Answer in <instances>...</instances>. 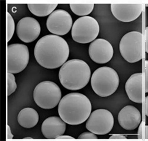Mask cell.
<instances>
[{
	"label": "cell",
	"instance_id": "12",
	"mask_svg": "<svg viewBox=\"0 0 148 141\" xmlns=\"http://www.w3.org/2000/svg\"><path fill=\"white\" fill-rule=\"evenodd\" d=\"M90 58L95 63L104 64L112 59L113 47L108 41L104 39H97L92 42L88 49Z\"/></svg>",
	"mask_w": 148,
	"mask_h": 141
},
{
	"label": "cell",
	"instance_id": "11",
	"mask_svg": "<svg viewBox=\"0 0 148 141\" xmlns=\"http://www.w3.org/2000/svg\"><path fill=\"white\" fill-rule=\"evenodd\" d=\"M41 32L38 21L31 17L21 19L18 22L16 33L19 39L25 43H31L38 39Z\"/></svg>",
	"mask_w": 148,
	"mask_h": 141
},
{
	"label": "cell",
	"instance_id": "15",
	"mask_svg": "<svg viewBox=\"0 0 148 141\" xmlns=\"http://www.w3.org/2000/svg\"><path fill=\"white\" fill-rule=\"evenodd\" d=\"M66 130V123L60 118L51 116L44 120L42 124V132L47 139H54L64 135Z\"/></svg>",
	"mask_w": 148,
	"mask_h": 141
},
{
	"label": "cell",
	"instance_id": "32",
	"mask_svg": "<svg viewBox=\"0 0 148 141\" xmlns=\"http://www.w3.org/2000/svg\"><path fill=\"white\" fill-rule=\"evenodd\" d=\"M146 7H148V4H146Z\"/></svg>",
	"mask_w": 148,
	"mask_h": 141
},
{
	"label": "cell",
	"instance_id": "3",
	"mask_svg": "<svg viewBox=\"0 0 148 141\" xmlns=\"http://www.w3.org/2000/svg\"><path fill=\"white\" fill-rule=\"evenodd\" d=\"M91 78V69L85 61L73 59L60 67L59 79L60 84L69 90H79L87 85Z\"/></svg>",
	"mask_w": 148,
	"mask_h": 141
},
{
	"label": "cell",
	"instance_id": "27",
	"mask_svg": "<svg viewBox=\"0 0 148 141\" xmlns=\"http://www.w3.org/2000/svg\"><path fill=\"white\" fill-rule=\"evenodd\" d=\"M13 137H14V136L11 133L10 127L8 125H7V139L8 140H10V139H13Z\"/></svg>",
	"mask_w": 148,
	"mask_h": 141
},
{
	"label": "cell",
	"instance_id": "10",
	"mask_svg": "<svg viewBox=\"0 0 148 141\" xmlns=\"http://www.w3.org/2000/svg\"><path fill=\"white\" fill-rule=\"evenodd\" d=\"M73 20L66 11L58 9L55 10L49 16L46 21L48 30L53 34L64 36L69 32L72 29Z\"/></svg>",
	"mask_w": 148,
	"mask_h": 141
},
{
	"label": "cell",
	"instance_id": "1",
	"mask_svg": "<svg viewBox=\"0 0 148 141\" xmlns=\"http://www.w3.org/2000/svg\"><path fill=\"white\" fill-rule=\"evenodd\" d=\"M69 47L64 38L55 34L46 35L38 41L34 49L35 59L46 69L62 66L69 55Z\"/></svg>",
	"mask_w": 148,
	"mask_h": 141
},
{
	"label": "cell",
	"instance_id": "19",
	"mask_svg": "<svg viewBox=\"0 0 148 141\" xmlns=\"http://www.w3.org/2000/svg\"><path fill=\"white\" fill-rule=\"evenodd\" d=\"M72 11L78 16H88L92 11L94 4H71L69 5Z\"/></svg>",
	"mask_w": 148,
	"mask_h": 141
},
{
	"label": "cell",
	"instance_id": "5",
	"mask_svg": "<svg viewBox=\"0 0 148 141\" xmlns=\"http://www.w3.org/2000/svg\"><path fill=\"white\" fill-rule=\"evenodd\" d=\"M61 97L60 88L51 81L40 83L33 91V98L36 104L45 110L55 108L59 103Z\"/></svg>",
	"mask_w": 148,
	"mask_h": 141
},
{
	"label": "cell",
	"instance_id": "24",
	"mask_svg": "<svg viewBox=\"0 0 148 141\" xmlns=\"http://www.w3.org/2000/svg\"><path fill=\"white\" fill-rule=\"evenodd\" d=\"M109 139H127V138L123 135L114 134L111 136Z\"/></svg>",
	"mask_w": 148,
	"mask_h": 141
},
{
	"label": "cell",
	"instance_id": "25",
	"mask_svg": "<svg viewBox=\"0 0 148 141\" xmlns=\"http://www.w3.org/2000/svg\"><path fill=\"white\" fill-rule=\"evenodd\" d=\"M145 51L148 54V26L145 29Z\"/></svg>",
	"mask_w": 148,
	"mask_h": 141
},
{
	"label": "cell",
	"instance_id": "16",
	"mask_svg": "<svg viewBox=\"0 0 148 141\" xmlns=\"http://www.w3.org/2000/svg\"><path fill=\"white\" fill-rule=\"evenodd\" d=\"M142 73H135L132 75L125 85L126 92L129 98L136 103L142 102Z\"/></svg>",
	"mask_w": 148,
	"mask_h": 141
},
{
	"label": "cell",
	"instance_id": "4",
	"mask_svg": "<svg viewBox=\"0 0 148 141\" xmlns=\"http://www.w3.org/2000/svg\"><path fill=\"white\" fill-rule=\"evenodd\" d=\"M120 79L117 72L112 68L103 67L92 74L91 85L94 93L101 97L113 94L117 89Z\"/></svg>",
	"mask_w": 148,
	"mask_h": 141
},
{
	"label": "cell",
	"instance_id": "29",
	"mask_svg": "<svg viewBox=\"0 0 148 141\" xmlns=\"http://www.w3.org/2000/svg\"><path fill=\"white\" fill-rule=\"evenodd\" d=\"M145 113L146 116L148 117V96L145 98Z\"/></svg>",
	"mask_w": 148,
	"mask_h": 141
},
{
	"label": "cell",
	"instance_id": "8",
	"mask_svg": "<svg viewBox=\"0 0 148 141\" xmlns=\"http://www.w3.org/2000/svg\"><path fill=\"white\" fill-rule=\"evenodd\" d=\"M30 59L27 46L20 43L11 44L7 47V72L18 74L26 68Z\"/></svg>",
	"mask_w": 148,
	"mask_h": 141
},
{
	"label": "cell",
	"instance_id": "17",
	"mask_svg": "<svg viewBox=\"0 0 148 141\" xmlns=\"http://www.w3.org/2000/svg\"><path fill=\"white\" fill-rule=\"evenodd\" d=\"M39 120L38 113L31 107L22 109L18 113L17 120L19 124L26 129H30L38 124Z\"/></svg>",
	"mask_w": 148,
	"mask_h": 141
},
{
	"label": "cell",
	"instance_id": "28",
	"mask_svg": "<svg viewBox=\"0 0 148 141\" xmlns=\"http://www.w3.org/2000/svg\"><path fill=\"white\" fill-rule=\"evenodd\" d=\"M57 139H65V140H72L74 139V138L70 136H67V135H61L58 136L57 138Z\"/></svg>",
	"mask_w": 148,
	"mask_h": 141
},
{
	"label": "cell",
	"instance_id": "6",
	"mask_svg": "<svg viewBox=\"0 0 148 141\" xmlns=\"http://www.w3.org/2000/svg\"><path fill=\"white\" fill-rule=\"evenodd\" d=\"M99 32L100 25L96 19L84 16L78 19L73 24L71 36L76 42L86 44L95 41Z\"/></svg>",
	"mask_w": 148,
	"mask_h": 141
},
{
	"label": "cell",
	"instance_id": "14",
	"mask_svg": "<svg viewBox=\"0 0 148 141\" xmlns=\"http://www.w3.org/2000/svg\"><path fill=\"white\" fill-rule=\"evenodd\" d=\"M142 121V116L139 110L132 105L123 107L119 113L118 122L123 129L133 131L139 126Z\"/></svg>",
	"mask_w": 148,
	"mask_h": 141
},
{
	"label": "cell",
	"instance_id": "22",
	"mask_svg": "<svg viewBox=\"0 0 148 141\" xmlns=\"http://www.w3.org/2000/svg\"><path fill=\"white\" fill-rule=\"evenodd\" d=\"M79 139H97V135L91 132H85L81 134L79 137Z\"/></svg>",
	"mask_w": 148,
	"mask_h": 141
},
{
	"label": "cell",
	"instance_id": "21",
	"mask_svg": "<svg viewBox=\"0 0 148 141\" xmlns=\"http://www.w3.org/2000/svg\"><path fill=\"white\" fill-rule=\"evenodd\" d=\"M17 89V84L14 74H7V96L13 94Z\"/></svg>",
	"mask_w": 148,
	"mask_h": 141
},
{
	"label": "cell",
	"instance_id": "23",
	"mask_svg": "<svg viewBox=\"0 0 148 141\" xmlns=\"http://www.w3.org/2000/svg\"><path fill=\"white\" fill-rule=\"evenodd\" d=\"M145 93H148V60L145 61Z\"/></svg>",
	"mask_w": 148,
	"mask_h": 141
},
{
	"label": "cell",
	"instance_id": "7",
	"mask_svg": "<svg viewBox=\"0 0 148 141\" xmlns=\"http://www.w3.org/2000/svg\"><path fill=\"white\" fill-rule=\"evenodd\" d=\"M142 36L139 32H130L123 36L119 44L122 57L129 63H135L142 59Z\"/></svg>",
	"mask_w": 148,
	"mask_h": 141
},
{
	"label": "cell",
	"instance_id": "26",
	"mask_svg": "<svg viewBox=\"0 0 148 141\" xmlns=\"http://www.w3.org/2000/svg\"><path fill=\"white\" fill-rule=\"evenodd\" d=\"M143 123H140V124L139 126V129H138V139H143Z\"/></svg>",
	"mask_w": 148,
	"mask_h": 141
},
{
	"label": "cell",
	"instance_id": "30",
	"mask_svg": "<svg viewBox=\"0 0 148 141\" xmlns=\"http://www.w3.org/2000/svg\"><path fill=\"white\" fill-rule=\"evenodd\" d=\"M144 131H145V139H148V125H146L145 126V129H144Z\"/></svg>",
	"mask_w": 148,
	"mask_h": 141
},
{
	"label": "cell",
	"instance_id": "9",
	"mask_svg": "<svg viewBox=\"0 0 148 141\" xmlns=\"http://www.w3.org/2000/svg\"><path fill=\"white\" fill-rule=\"evenodd\" d=\"M114 126L112 113L106 109H97L92 112L88 118L85 127L98 135H104L112 131Z\"/></svg>",
	"mask_w": 148,
	"mask_h": 141
},
{
	"label": "cell",
	"instance_id": "2",
	"mask_svg": "<svg viewBox=\"0 0 148 141\" xmlns=\"http://www.w3.org/2000/svg\"><path fill=\"white\" fill-rule=\"evenodd\" d=\"M60 118L66 123L78 125L90 117L92 110L89 98L79 93H71L61 98L58 105Z\"/></svg>",
	"mask_w": 148,
	"mask_h": 141
},
{
	"label": "cell",
	"instance_id": "13",
	"mask_svg": "<svg viewBox=\"0 0 148 141\" xmlns=\"http://www.w3.org/2000/svg\"><path fill=\"white\" fill-rule=\"evenodd\" d=\"M110 7L114 17L125 23L136 20L143 10V6L140 4H112Z\"/></svg>",
	"mask_w": 148,
	"mask_h": 141
},
{
	"label": "cell",
	"instance_id": "20",
	"mask_svg": "<svg viewBox=\"0 0 148 141\" xmlns=\"http://www.w3.org/2000/svg\"><path fill=\"white\" fill-rule=\"evenodd\" d=\"M7 42H8L11 39L15 31V23L14 19L8 12H7Z\"/></svg>",
	"mask_w": 148,
	"mask_h": 141
},
{
	"label": "cell",
	"instance_id": "18",
	"mask_svg": "<svg viewBox=\"0 0 148 141\" xmlns=\"http://www.w3.org/2000/svg\"><path fill=\"white\" fill-rule=\"evenodd\" d=\"M57 4H29L27 7L32 13L38 17H46L51 15L57 7Z\"/></svg>",
	"mask_w": 148,
	"mask_h": 141
},
{
	"label": "cell",
	"instance_id": "31",
	"mask_svg": "<svg viewBox=\"0 0 148 141\" xmlns=\"http://www.w3.org/2000/svg\"><path fill=\"white\" fill-rule=\"evenodd\" d=\"M24 139H33L32 138H30V137H29V138H24Z\"/></svg>",
	"mask_w": 148,
	"mask_h": 141
}]
</instances>
